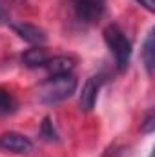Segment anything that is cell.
I'll return each instance as SVG.
<instances>
[{
	"mask_svg": "<svg viewBox=\"0 0 155 157\" xmlns=\"http://www.w3.org/2000/svg\"><path fill=\"white\" fill-rule=\"evenodd\" d=\"M153 130H155V115H153V112H150L146 115V119H144L142 126H141V132L142 133H153Z\"/></svg>",
	"mask_w": 155,
	"mask_h": 157,
	"instance_id": "7c38bea8",
	"label": "cell"
},
{
	"mask_svg": "<svg viewBox=\"0 0 155 157\" xmlns=\"http://www.w3.org/2000/svg\"><path fill=\"white\" fill-rule=\"evenodd\" d=\"M104 42L110 48V51L115 57V64L119 71H124L130 64L131 59V42L126 37V33L117 26V24H110L104 28Z\"/></svg>",
	"mask_w": 155,
	"mask_h": 157,
	"instance_id": "7a4b0ae2",
	"label": "cell"
},
{
	"mask_svg": "<svg viewBox=\"0 0 155 157\" xmlns=\"http://www.w3.org/2000/svg\"><path fill=\"white\" fill-rule=\"evenodd\" d=\"M71 2L77 18L86 24L97 22L106 9V0H71Z\"/></svg>",
	"mask_w": 155,
	"mask_h": 157,
	"instance_id": "3957f363",
	"label": "cell"
},
{
	"mask_svg": "<svg viewBox=\"0 0 155 157\" xmlns=\"http://www.w3.org/2000/svg\"><path fill=\"white\" fill-rule=\"evenodd\" d=\"M0 148L11 154H29L33 150V143L17 132H6L0 135Z\"/></svg>",
	"mask_w": 155,
	"mask_h": 157,
	"instance_id": "277c9868",
	"label": "cell"
},
{
	"mask_svg": "<svg viewBox=\"0 0 155 157\" xmlns=\"http://www.w3.org/2000/svg\"><path fill=\"white\" fill-rule=\"evenodd\" d=\"M135 2H139L146 11H150V13H153L155 11V0H135Z\"/></svg>",
	"mask_w": 155,
	"mask_h": 157,
	"instance_id": "4fadbf2b",
	"label": "cell"
},
{
	"mask_svg": "<svg viewBox=\"0 0 155 157\" xmlns=\"http://www.w3.org/2000/svg\"><path fill=\"white\" fill-rule=\"evenodd\" d=\"M15 108H17V101L13 99V95L7 90L0 88V113H11L15 112Z\"/></svg>",
	"mask_w": 155,
	"mask_h": 157,
	"instance_id": "8fae6325",
	"label": "cell"
},
{
	"mask_svg": "<svg viewBox=\"0 0 155 157\" xmlns=\"http://www.w3.org/2000/svg\"><path fill=\"white\" fill-rule=\"evenodd\" d=\"M75 64L77 60L70 55H59V57H53V59H47V62L44 64V68L47 70L49 77L53 75H68L75 70Z\"/></svg>",
	"mask_w": 155,
	"mask_h": 157,
	"instance_id": "52a82bcc",
	"label": "cell"
},
{
	"mask_svg": "<svg viewBox=\"0 0 155 157\" xmlns=\"http://www.w3.org/2000/svg\"><path fill=\"white\" fill-rule=\"evenodd\" d=\"M0 22H2V24L7 22V13H6V9H2V7H0Z\"/></svg>",
	"mask_w": 155,
	"mask_h": 157,
	"instance_id": "5bb4252c",
	"label": "cell"
},
{
	"mask_svg": "<svg viewBox=\"0 0 155 157\" xmlns=\"http://www.w3.org/2000/svg\"><path fill=\"white\" fill-rule=\"evenodd\" d=\"M77 90V78L71 73L68 75H53L46 78L37 90V97L44 104H57L71 97Z\"/></svg>",
	"mask_w": 155,
	"mask_h": 157,
	"instance_id": "6da1fadb",
	"label": "cell"
},
{
	"mask_svg": "<svg viewBox=\"0 0 155 157\" xmlns=\"http://www.w3.org/2000/svg\"><path fill=\"white\" fill-rule=\"evenodd\" d=\"M11 29L20 37L22 40L33 44V46H42L46 44L47 35L44 29H40L39 26H33V24H28V22H18V24H11Z\"/></svg>",
	"mask_w": 155,
	"mask_h": 157,
	"instance_id": "8992f818",
	"label": "cell"
},
{
	"mask_svg": "<svg viewBox=\"0 0 155 157\" xmlns=\"http://www.w3.org/2000/svg\"><path fill=\"white\" fill-rule=\"evenodd\" d=\"M47 59H49V55L42 46H33L31 49L24 51V55H22V62L28 68H40L47 62Z\"/></svg>",
	"mask_w": 155,
	"mask_h": 157,
	"instance_id": "ba28073f",
	"label": "cell"
},
{
	"mask_svg": "<svg viewBox=\"0 0 155 157\" xmlns=\"http://www.w3.org/2000/svg\"><path fill=\"white\" fill-rule=\"evenodd\" d=\"M100 82H102V78L99 75H93L82 86V91H80V97H78V106H80L82 112H91L95 108L97 95H99V90H100Z\"/></svg>",
	"mask_w": 155,
	"mask_h": 157,
	"instance_id": "5b68a950",
	"label": "cell"
},
{
	"mask_svg": "<svg viewBox=\"0 0 155 157\" xmlns=\"http://www.w3.org/2000/svg\"><path fill=\"white\" fill-rule=\"evenodd\" d=\"M40 135H42V139L47 141V143H57V141H59L57 130H55V126H53V122H51V119L49 117L42 119V124H40Z\"/></svg>",
	"mask_w": 155,
	"mask_h": 157,
	"instance_id": "30bf717a",
	"label": "cell"
},
{
	"mask_svg": "<svg viewBox=\"0 0 155 157\" xmlns=\"http://www.w3.org/2000/svg\"><path fill=\"white\" fill-rule=\"evenodd\" d=\"M142 62H144V68L148 71V75L152 77L153 75V68H155V42H153V29L148 31L144 44H142Z\"/></svg>",
	"mask_w": 155,
	"mask_h": 157,
	"instance_id": "9c48e42d",
	"label": "cell"
}]
</instances>
